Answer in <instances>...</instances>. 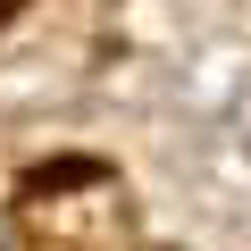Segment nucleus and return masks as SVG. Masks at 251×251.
Returning a JSON list of instances; mask_svg holds the SVG:
<instances>
[{
    "mask_svg": "<svg viewBox=\"0 0 251 251\" xmlns=\"http://www.w3.org/2000/svg\"><path fill=\"white\" fill-rule=\"evenodd\" d=\"M17 9H25V0H0V25H9V17H17Z\"/></svg>",
    "mask_w": 251,
    "mask_h": 251,
    "instance_id": "f257e3e1",
    "label": "nucleus"
}]
</instances>
